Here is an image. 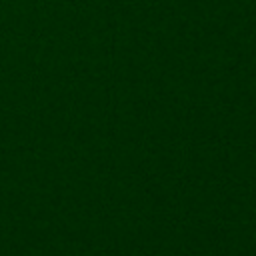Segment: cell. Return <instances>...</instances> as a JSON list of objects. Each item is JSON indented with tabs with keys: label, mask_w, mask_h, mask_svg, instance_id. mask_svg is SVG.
I'll return each mask as SVG.
<instances>
[]
</instances>
